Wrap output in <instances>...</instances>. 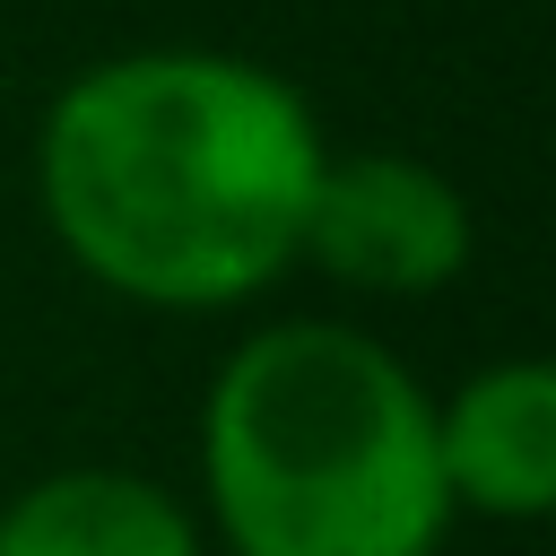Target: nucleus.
Instances as JSON below:
<instances>
[{"instance_id":"obj_4","label":"nucleus","mask_w":556,"mask_h":556,"mask_svg":"<svg viewBox=\"0 0 556 556\" xmlns=\"http://www.w3.org/2000/svg\"><path fill=\"white\" fill-rule=\"evenodd\" d=\"M434 469L452 513L547 521L556 513V365L486 356L434 400Z\"/></svg>"},{"instance_id":"obj_5","label":"nucleus","mask_w":556,"mask_h":556,"mask_svg":"<svg viewBox=\"0 0 556 556\" xmlns=\"http://www.w3.org/2000/svg\"><path fill=\"white\" fill-rule=\"evenodd\" d=\"M0 556H208V530L148 469L70 460L0 504Z\"/></svg>"},{"instance_id":"obj_3","label":"nucleus","mask_w":556,"mask_h":556,"mask_svg":"<svg viewBox=\"0 0 556 556\" xmlns=\"http://www.w3.org/2000/svg\"><path fill=\"white\" fill-rule=\"evenodd\" d=\"M478 252L469 191L408 148H330L295 269H321L348 295H443Z\"/></svg>"},{"instance_id":"obj_2","label":"nucleus","mask_w":556,"mask_h":556,"mask_svg":"<svg viewBox=\"0 0 556 556\" xmlns=\"http://www.w3.org/2000/svg\"><path fill=\"white\" fill-rule=\"evenodd\" d=\"M191 513L226 556H443L434 391L356 321H261L208 374Z\"/></svg>"},{"instance_id":"obj_1","label":"nucleus","mask_w":556,"mask_h":556,"mask_svg":"<svg viewBox=\"0 0 556 556\" xmlns=\"http://www.w3.org/2000/svg\"><path fill=\"white\" fill-rule=\"evenodd\" d=\"M330 130L226 43H130L70 70L35 122V208L61 261L139 313H235L295 269Z\"/></svg>"}]
</instances>
